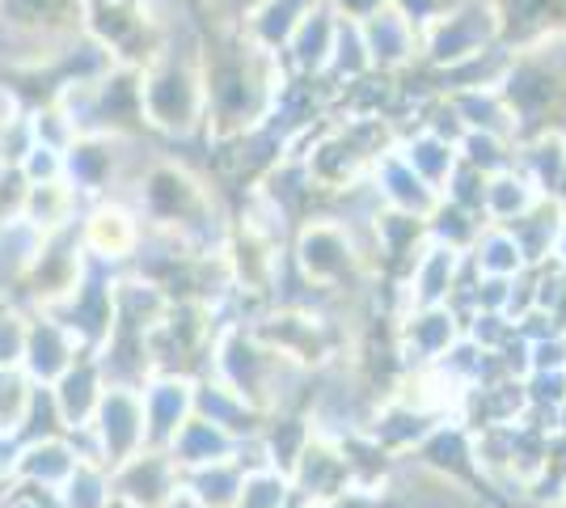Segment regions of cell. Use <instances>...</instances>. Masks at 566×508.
<instances>
[{
    "instance_id": "obj_9",
    "label": "cell",
    "mask_w": 566,
    "mask_h": 508,
    "mask_svg": "<svg viewBox=\"0 0 566 508\" xmlns=\"http://www.w3.org/2000/svg\"><path fill=\"white\" fill-rule=\"evenodd\" d=\"M542 199L545 195L512 166V169H503V174H495V178H486L482 220H486V225H499V229H507V225H516L520 217H528Z\"/></svg>"
},
{
    "instance_id": "obj_20",
    "label": "cell",
    "mask_w": 566,
    "mask_h": 508,
    "mask_svg": "<svg viewBox=\"0 0 566 508\" xmlns=\"http://www.w3.org/2000/svg\"><path fill=\"white\" fill-rule=\"evenodd\" d=\"M326 4H331V13L338 22H355V25H364L368 18H377V13L389 9V0H326Z\"/></svg>"
},
{
    "instance_id": "obj_8",
    "label": "cell",
    "mask_w": 566,
    "mask_h": 508,
    "mask_svg": "<svg viewBox=\"0 0 566 508\" xmlns=\"http://www.w3.org/2000/svg\"><path fill=\"white\" fill-rule=\"evenodd\" d=\"M359 30H364V48H368V60H373V73L394 76L419 60V30L394 9L368 18Z\"/></svg>"
},
{
    "instance_id": "obj_12",
    "label": "cell",
    "mask_w": 566,
    "mask_h": 508,
    "mask_svg": "<svg viewBox=\"0 0 566 508\" xmlns=\"http://www.w3.org/2000/svg\"><path fill=\"white\" fill-rule=\"evenodd\" d=\"M449 106L457 111V120L465 132H491V136H507L520 141L516 120L507 111V102L499 90H465V94H449Z\"/></svg>"
},
{
    "instance_id": "obj_7",
    "label": "cell",
    "mask_w": 566,
    "mask_h": 508,
    "mask_svg": "<svg viewBox=\"0 0 566 508\" xmlns=\"http://www.w3.org/2000/svg\"><path fill=\"white\" fill-rule=\"evenodd\" d=\"M465 267V255H457L449 246L427 242L419 250V259L406 271V301L415 310H436V305H449L452 292H457V276Z\"/></svg>"
},
{
    "instance_id": "obj_11",
    "label": "cell",
    "mask_w": 566,
    "mask_h": 508,
    "mask_svg": "<svg viewBox=\"0 0 566 508\" xmlns=\"http://www.w3.org/2000/svg\"><path fill=\"white\" fill-rule=\"evenodd\" d=\"M558 225H563V208H558L554 199H542L528 217H520L516 225H507V234H512V242H516L524 267H542L554 259Z\"/></svg>"
},
{
    "instance_id": "obj_3",
    "label": "cell",
    "mask_w": 566,
    "mask_h": 508,
    "mask_svg": "<svg viewBox=\"0 0 566 508\" xmlns=\"http://www.w3.org/2000/svg\"><path fill=\"white\" fill-rule=\"evenodd\" d=\"M292 259L305 271L308 284L317 289H338L343 280H352L355 267H359V246L355 234L338 217H308L296 229V246H292Z\"/></svg>"
},
{
    "instance_id": "obj_5",
    "label": "cell",
    "mask_w": 566,
    "mask_h": 508,
    "mask_svg": "<svg viewBox=\"0 0 566 508\" xmlns=\"http://www.w3.org/2000/svg\"><path fill=\"white\" fill-rule=\"evenodd\" d=\"M334 34H338V18L331 13V4L322 0L317 9H308L301 25L292 30V39L283 43L280 64L287 76H305V81H326L334 55Z\"/></svg>"
},
{
    "instance_id": "obj_1",
    "label": "cell",
    "mask_w": 566,
    "mask_h": 508,
    "mask_svg": "<svg viewBox=\"0 0 566 508\" xmlns=\"http://www.w3.org/2000/svg\"><path fill=\"white\" fill-rule=\"evenodd\" d=\"M140 115L144 132L169 141H190L208 132V85H203V51L190 43L178 51L174 30L153 64L140 69Z\"/></svg>"
},
{
    "instance_id": "obj_18",
    "label": "cell",
    "mask_w": 566,
    "mask_h": 508,
    "mask_svg": "<svg viewBox=\"0 0 566 508\" xmlns=\"http://www.w3.org/2000/svg\"><path fill=\"white\" fill-rule=\"evenodd\" d=\"M18 174H22L30 187L60 183V178H64V153H55V148H48V145H34L25 153L22 166H18Z\"/></svg>"
},
{
    "instance_id": "obj_15",
    "label": "cell",
    "mask_w": 566,
    "mask_h": 508,
    "mask_svg": "<svg viewBox=\"0 0 566 508\" xmlns=\"http://www.w3.org/2000/svg\"><path fill=\"white\" fill-rule=\"evenodd\" d=\"M410 348L419 352V361H436L440 352H449L457 339V314L452 305H436V310H415L410 326H406Z\"/></svg>"
},
{
    "instance_id": "obj_21",
    "label": "cell",
    "mask_w": 566,
    "mask_h": 508,
    "mask_svg": "<svg viewBox=\"0 0 566 508\" xmlns=\"http://www.w3.org/2000/svg\"><path fill=\"white\" fill-rule=\"evenodd\" d=\"M554 263L566 267V212H563V225H558V242H554Z\"/></svg>"
},
{
    "instance_id": "obj_4",
    "label": "cell",
    "mask_w": 566,
    "mask_h": 508,
    "mask_svg": "<svg viewBox=\"0 0 566 508\" xmlns=\"http://www.w3.org/2000/svg\"><path fill=\"white\" fill-rule=\"evenodd\" d=\"M76 238H81V250L90 259H97V263H118V259H132L136 255V246L144 238V220L123 199H97V204H90L81 212Z\"/></svg>"
},
{
    "instance_id": "obj_13",
    "label": "cell",
    "mask_w": 566,
    "mask_h": 508,
    "mask_svg": "<svg viewBox=\"0 0 566 508\" xmlns=\"http://www.w3.org/2000/svg\"><path fill=\"white\" fill-rule=\"evenodd\" d=\"M465 259H470L478 276H495V280H516V276L528 271L524 259H520L516 242H512V234L499 229V225H482V234H478V242L470 246Z\"/></svg>"
},
{
    "instance_id": "obj_14",
    "label": "cell",
    "mask_w": 566,
    "mask_h": 508,
    "mask_svg": "<svg viewBox=\"0 0 566 508\" xmlns=\"http://www.w3.org/2000/svg\"><path fill=\"white\" fill-rule=\"evenodd\" d=\"M423 225H427V242L449 246V250H457V255H470V246L478 242V234H482L486 220L465 212V208H457V204H449V199H440V204L427 212Z\"/></svg>"
},
{
    "instance_id": "obj_19",
    "label": "cell",
    "mask_w": 566,
    "mask_h": 508,
    "mask_svg": "<svg viewBox=\"0 0 566 508\" xmlns=\"http://www.w3.org/2000/svg\"><path fill=\"white\" fill-rule=\"evenodd\" d=\"M452 4H457V0H389V9H394V13H401V18L415 25L419 34H423L427 25L436 22L440 13H449Z\"/></svg>"
},
{
    "instance_id": "obj_2",
    "label": "cell",
    "mask_w": 566,
    "mask_h": 508,
    "mask_svg": "<svg viewBox=\"0 0 566 508\" xmlns=\"http://www.w3.org/2000/svg\"><path fill=\"white\" fill-rule=\"evenodd\" d=\"M491 48H499V13L491 0H457L419 34V60H427L436 73L457 69Z\"/></svg>"
},
{
    "instance_id": "obj_10",
    "label": "cell",
    "mask_w": 566,
    "mask_h": 508,
    "mask_svg": "<svg viewBox=\"0 0 566 508\" xmlns=\"http://www.w3.org/2000/svg\"><path fill=\"white\" fill-rule=\"evenodd\" d=\"M401 153V162L415 169L419 178H423L431 191L440 195L444 191V183H449V174L457 169V145H449V141H440V136H431V132H423V127H415V132H401L398 145H394Z\"/></svg>"
},
{
    "instance_id": "obj_6",
    "label": "cell",
    "mask_w": 566,
    "mask_h": 508,
    "mask_svg": "<svg viewBox=\"0 0 566 508\" xmlns=\"http://www.w3.org/2000/svg\"><path fill=\"white\" fill-rule=\"evenodd\" d=\"M368 183H373V191H377L380 208H389V212H406V217L427 220V212L440 204V195L431 191L423 178H419L415 169L401 162L398 148L380 153L377 162H373V169H368Z\"/></svg>"
},
{
    "instance_id": "obj_17",
    "label": "cell",
    "mask_w": 566,
    "mask_h": 508,
    "mask_svg": "<svg viewBox=\"0 0 566 508\" xmlns=\"http://www.w3.org/2000/svg\"><path fill=\"white\" fill-rule=\"evenodd\" d=\"M482 195H486V174H478V169L457 162V169L449 174V183H444L440 199H449V204H457V208H465V212H473V217H482Z\"/></svg>"
},
{
    "instance_id": "obj_16",
    "label": "cell",
    "mask_w": 566,
    "mask_h": 508,
    "mask_svg": "<svg viewBox=\"0 0 566 508\" xmlns=\"http://www.w3.org/2000/svg\"><path fill=\"white\" fill-rule=\"evenodd\" d=\"M457 157H461V166L495 178V174L516 166V141L491 136V132H465V136L457 141Z\"/></svg>"
}]
</instances>
